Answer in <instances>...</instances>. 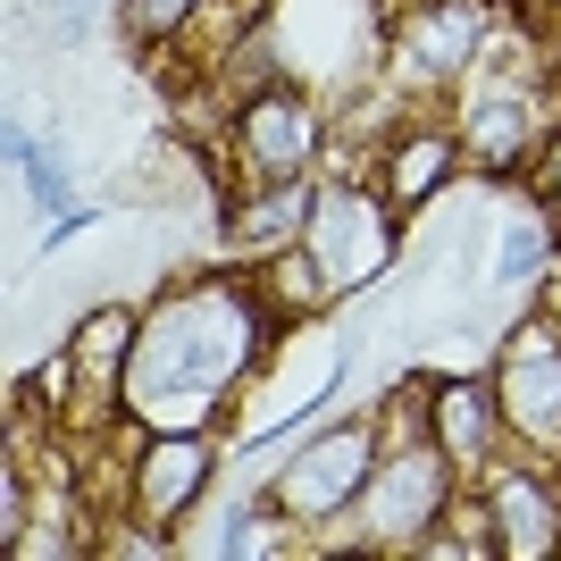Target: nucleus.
Returning <instances> with one entry per match:
<instances>
[{
  "instance_id": "5",
  "label": "nucleus",
  "mask_w": 561,
  "mask_h": 561,
  "mask_svg": "<svg viewBox=\"0 0 561 561\" xmlns=\"http://www.w3.org/2000/svg\"><path fill=\"white\" fill-rule=\"evenodd\" d=\"M494 394H503V427H519L528 445H561V319L519 328Z\"/></svg>"
},
{
  "instance_id": "9",
  "label": "nucleus",
  "mask_w": 561,
  "mask_h": 561,
  "mask_svg": "<svg viewBox=\"0 0 561 561\" xmlns=\"http://www.w3.org/2000/svg\"><path fill=\"white\" fill-rule=\"evenodd\" d=\"M427 427H436L445 461L478 469V461H494V445H503V394H494V386H445V394L427 402Z\"/></svg>"
},
{
  "instance_id": "2",
  "label": "nucleus",
  "mask_w": 561,
  "mask_h": 561,
  "mask_svg": "<svg viewBox=\"0 0 561 561\" xmlns=\"http://www.w3.org/2000/svg\"><path fill=\"white\" fill-rule=\"evenodd\" d=\"M377 461H386V445H377L369 420H360V427H335V436H319L302 461L285 469L268 503H277L285 519H335V512H352V503L369 494Z\"/></svg>"
},
{
  "instance_id": "8",
  "label": "nucleus",
  "mask_w": 561,
  "mask_h": 561,
  "mask_svg": "<svg viewBox=\"0 0 561 561\" xmlns=\"http://www.w3.org/2000/svg\"><path fill=\"white\" fill-rule=\"evenodd\" d=\"M486 519H494V553L545 561L561 553V503L537 469H494L486 478Z\"/></svg>"
},
{
  "instance_id": "6",
  "label": "nucleus",
  "mask_w": 561,
  "mask_h": 561,
  "mask_svg": "<svg viewBox=\"0 0 561 561\" xmlns=\"http://www.w3.org/2000/svg\"><path fill=\"white\" fill-rule=\"evenodd\" d=\"M234 151H243V168H252V176L294 185V176L310 168V151H319V110H310L302 93L268 84V93H252L243 110H234Z\"/></svg>"
},
{
  "instance_id": "11",
  "label": "nucleus",
  "mask_w": 561,
  "mask_h": 561,
  "mask_svg": "<svg viewBox=\"0 0 561 561\" xmlns=\"http://www.w3.org/2000/svg\"><path fill=\"white\" fill-rule=\"evenodd\" d=\"M445 176H453V135L445 126H411V135L394 142V160H386V210L411 218Z\"/></svg>"
},
{
  "instance_id": "1",
  "label": "nucleus",
  "mask_w": 561,
  "mask_h": 561,
  "mask_svg": "<svg viewBox=\"0 0 561 561\" xmlns=\"http://www.w3.org/2000/svg\"><path fill=\"white\" fill-rule=\"evenodd\" d=\"M277 310L260 302L252 277H202L176 285L151 328L135 335V369H126V411L142 427H193L202 411H218L234 377L252 369V352L268 344Z\"/></svg>"
},
{
  "instance_id": "10",
  "label": "nucleus",
  "mask_w": 561,
  "mask_h": 561,
  "mask_svg": "<svg viewBox=\"0 0 561 561\" xmlns=\"http://www.w3.org/2000/svg\"><path fill=\"white\" fill-rule=\"evenodd\" d=\"M478 34H486V0H436V9L402 34V59L420 76H461V59L478 50Z\"/></svg>"
},
{
  "instance_id": "7",
  "label": "nucleus",
  "mask_w": 561,
  "mask_h": 561,
  "mask_svg": "<svg viewBox=\"0 0 561 561\" xmlns=\"http://www.w3.org/2000/svg\"><path fill=\"white\" fill-rule=\"evenodd\" d=\"M135 335L142 319H126V310H93L84 328L68 335V352H59V369H50V386H76L84 402H126V369H135Z\"/></svg>"
},
{
  "instance_id": "4",
  "label": "nucleus",
  "mask_w": 561,
  "mask_h": 561,
  "mask_svg": "<svg viewBox=\"0 0 561 561\" xmlns=\"http://www.w3.org/2000/svg\"><path fill=\"white\" fill-rule=\"evenodd\" d=\"M210 486V445H202V427H151L126 469V494H135V519L142 528H176V519L202 503Z\"/></svg>"
},
{
  "instance_id": "13",
  "label": "nucleus",
  "mask_w": 561,
  "mask_h": 561,
  "mask_svg": "<svg viewBox=\"0 0 561 561\" xmlns=\"http://www.w3.org/2000/svg\"><path fill=\"white\" fill-rule=\"evenodd\" d=\"M553 202H561V142H553Z\"/></svg>"
},
{
  "instance_id": "3",
  "label": "nucleus",
  "mask_w": 561,
  "mask_h": 561,
  "mask_svg": "<svg viewBox=\"0 0 561 561\" xmlns=\"http://www.w3.org/2000/svg\"><path fill=\"white\" fill-rule=\"evenodd\" d=\"M352 512L369 519V545H411L420 528H436V512H445V445H436V427L420 445H402L394 461H377L369 494Z\"/></svg>"
},
{
  "instance_id": "12",
  "label": "nucleus",
  "mask_w": 561,
  "mask_h": 561,
  "mask_svg": "<svg viewBox=\"0 0 561 561\" xmlns=\"http://www.w3.org/2000/svg\"><path fill=\"white\" fill-rule=\"evenodd\" d=\"M117 18H126V34H135L142 50H160V43H176V34L202 18V0H126Z\"/></svg>"
}]
</instances>
